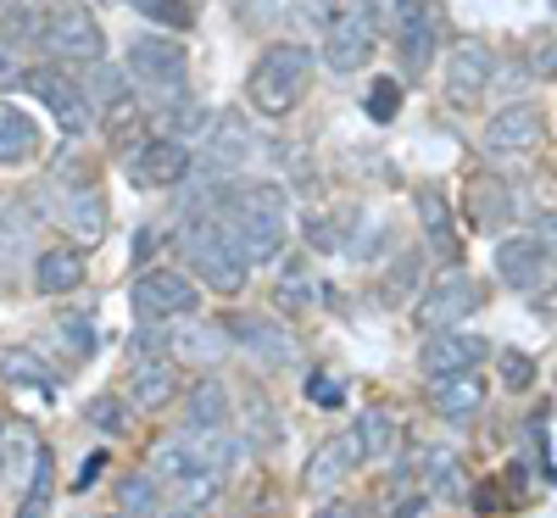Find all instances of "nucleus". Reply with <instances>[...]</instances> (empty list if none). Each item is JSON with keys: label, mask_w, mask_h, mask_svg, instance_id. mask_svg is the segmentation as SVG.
Instances as JSON below:
<instances>
[{"label": "nucleus", "mask_w": 557, "mask_h": 518, "mask_svg": "<svg viewBox=\"0 0 557 518\" xmlns=\"http://www.w3.org/2000/svg\"><path fill=\"white\" fill-rule=\"evenodd\" d=\"M212 207L228 223V234H235V246L246 251L251 268H262V262H273L278 251H285V240H290V201H285L278 184H268V178H235Z\"/></svg>", "instance_id": "obj_1"}, {"label": "nucleus", "mask_w": 557, "mask_h": 518, "mask_svg": "<svg viewBox=\"0 0 557 518\" xmlns=\"http://www.w3.org/2000/svg\"><path fill=\"white\" fill-rule=\"evenodd\" d=\"M178 251H184V268H196L201 291H212V296H240L246 291L251 262L235 246L228 223L218 218V207H196L190 218L178 223Z\"/></svg>", "instance_id": "obj_2"}, {"label": "nucleus", "mask_w": 557, "mask_h": 518, "mask_svg": "<svg viewBox=\"0 0 557 518\" xmlns=\"http://www.w3.org/2000/svg\"><path fill=\"white\" fill-rule=\"evenodd\" d=\"M312 89V45L301 39H273L257 57L251 78H246V101L262 118H290L301 107V96Z\"/></svg>", "instance_id": "obj_3"}, {"label": "nucleus", "mask_w": 557, "mask_h": 518, "mask_svg": "<svg viewBox=\"0 0 557 518\" xmlns=\"http://www.w3.org/2000/svg\"><path fill=\"white\" fill-rule=\"evenodd\" d=\"M123 67H128L134 84H146L162 107H184V101H190V96H184V73H190V57H184L178 39H168V34H139V39H128Z\"/></svg>", "instance_id": "obj_4"}, {"label": "nucleus", "mask_w": 557, "mask_h": 518, "mask_svg": "<svg viewBox=\"0 0 557 518\" xmlns=\"http://www.w3.org/2000/svg\"><path fill=\"white\" fill-rule=\"evenodd\" d=\"M39 45H45V57H57V62H78V67L107 62V34H101L96 12H89L84 0H57L45 28H39Z\"/></svg>", "instance_id": "obj_5"}, {"label": "nucleus", "mask_w": 557, "mask_h": 518, "mask_svg": "<svg viewBox=\"0 0 557 518\" xmlns=\"http://www.w3.org/2000/svg\"><path fill=\"white\" fill-rule=\"evenodd\" d=\"M128 307L139 323H178V318H190L201 307V285L184 268H146L134 279V291H128Z\"/></svg>", "instance_id": "obj_6"}, {"label": "nucleus", "mask_w": 557, "mask_h": 518, "mask_svg": "<svg viewBox=\"0 0 557 518\" xmlns=\"http://www.w3.org/2000/svg\"><path fill=\"white\" fill-rule=\"evenodd\" d=\"M23 84L34 89V101L62 123V134H67V139H84L89 128H96V101H89L84 78H67L62 67H28V78H23Z\"/></svg>", "instance_id": "obj_7"}, {"label": "nucleus", "mask_w": 557, "mask_h": 518, "mask_svg": "<svg viewBox=\"0 0 557 518\" xmlns=\"http://www.w3.org/2000/svg\"><path fill=\"white\" fill-rule=\"evenodd\" d=\"M318 51H323V67L341 73V78H346V73H362L368 62H374V51H380V23L368 17L362 7H346L330 28H323Z\"/></svg>", "instance_id": "obj_8"}, {"label": "nucleus", "mask_w": 557, "mask_h": 518, "mask_svg": "<svg viewBox=\"0 0 557 518\" xmlns=\"http://www.w3.org/2000/svg\"><path fill=\"white\" fill-rule=\"evenodd\" d=\"M480 307H485V285L469 279L462 268H451V273L435 279L424 296H418V323H424V335H430V329H457L462 318H474Z\"/></svg>", "instance_id": "obj_9"}, {"label": "nucleus", "mask_w": 557, "mask_h": 518, "mask_svg": "<svg viewBox=\"0 0 557 518\" xmlns=\"http://www.w3.org/2000/svg\"><path fill=\"white\" fill-rule=\"evenodd\" d=\"M228 323V335H235V346L268 368H290L301 357V341H296V329L290 323H278L268 312H235V318H223Z\"/></svg>", "instance_id": "obj_10"}, {"label": "nucleus", "mask_w": 557, "mask_h": 518, "mask_svg": "<svg viewBox=\"0 0 557 518\" xmlns=\"http://www.w3.org/2000/svg\"><path fill=\"white\" fill-rule=\"evenodd\" d=\"M552 262L557 257L535 240V234H502V246H496V279L519 296H541L552 285Z\"/></svg>", "instance_id": "obj_11"}, {"label": "nucleus", "mask_w": 557, "mask_h": 518, "mask_svg": "<svg viewBox=\"0 0 557 518\" xmlns=\"http://www.w3.org/2000/svg\"><path fill=\"white\" fill-rule=\"evenodd\" d=\"M190 162L196 157L178 134H157L128 157V178H134V190H178V184L190 178Z\"/></svg>", "instance_id": "obj_12"}, {"label": "nucleus", "mask_w": 557, "mask_h": 518, "mask_svg": "<svg viewBox=\"0 0 557 518\" xmlns=\"http://www.w3.org/2000/svg\"><path fill=\"white\" fill-rule=\"evenodd\" d=\"M496 78V51L485 39H457L446 57V101L451 107H480V96Z\"/></svg>", "instance_id": "obj_13"}, {"label": "nucleus", "mask_w": 557, "mask_h": 518, "mask_svg": "<svg viewBox=\"0 0 557 518\" xmlns=\"http://www.w3.org/2000/svg\"><path fill=\"white\" fill-rule=\"evenodd\" d=\"M480 357H491V346L469 329H430L424 346H418V368L430 373V380H451V373H474Z\"/></svg>", "instance_id": "obj_14"}, {"label": "nucleus", "mask_w": 557, "mask_h": 518, "mask_svg": "<svg viewBox=\"0 0 557 518\" xmlns=\"http://www.w3.org/2000/svg\"><path fill=\"white\" fill-rule=\"evenodd\" d=\"M391 34H396V51L407 62V73H424L435 45H441V17L430 0H396V17H391Z\"/></svg>", "instance_id": "obj_15"}, {"label": "nucleus", "mask_w": 557, "mask_h": 518, "mask_svg": "<svg viewBox=\"0 0 557 518\" xmlns=\"http://www.w3.org/2000/svg\"><path fill=\"white\" fill-rule=\"evenodd\" d=\"M228 346H235V335H228V323H212V318H178L168 329V351L178 362H190V368H218L228 357Z\"/></svg>", "instance_id": "obj_16"}, {"label": "nucleus", "mask_w": 557, "mask_h": 518, "mask_svg": "<svg viewBox=\"0 0 557 518\" xmlns=\"http://www.w3.org/2000/svg\"><path fill=\"white\" fill-rule=\"evenodd\" d=\"M462 218H469L474 234H502L513 223V190H507V178L496 173H469V190H462Z\"/></svg>", "instance_id": "obj_17"}, {"label": "nucleus", "mask_w": 557, "mask_h": 518, "mask_svg": "<svg viewBox=\"0 0 557 518\" xmlns=\"http://www.w3.org/2000/svg\"><path fill=\"white\" fill-rule=\"evenodd\" d=\"M541 134H546V118H541V107H524V101H513V107L491 112V123H485V134H480V146H485V151H496V157H519V151L541 146Z\"/></svg>", "instance_id": "obj_18"}, {"label": "nucleus", "mask_w": 557, "mask_h": 518, "mask_svg": "<svg viewBox=\"0 0 557 518\" xmlns=\"http://www.w3.org/2000/svg\"><path fill=\"white\" fill-rule=\"evenodd\" d=\"M357 462H362L357 435H330V441H318V446H312V457L301 462V491H312V496L341 491V485H346V474H351Z\"/></svg>", "instance_id": "obj_19"}, {"label": "nucleus", "mask_w": 557, "mask_h": 518, "mask_svg": "<svg viewBox=\"0 0 557 518\" xmlns=\"http://www.w3.org/2000/svg\"><path fill=\"white\" fill-rule=\"evenodd\" d=\"M57 223L73 234L78 246H96L107 234V201L96 184H62V207H57Z\"/></svg>", "instance_id": "obj_20"}, {"label": "nucleus", "mask_w": 557, "mask_h": 518, "mask_svg": "<svg viewBox=\"0 0 557 518\" xmlns=\"http://www.w3.org/2000/svg\"><path fill=\"white\" fill-rule=\"evenodd\" d=\"M28 285L34 296H67L84 285V257L78 246H51V251H39L34 268H28Z\"/></svg>", "instance_id": "obj_21"}, {"label": "nucleus", "mask_w": 557, "mask_h": 518, "mask_svg": "<svg viewBox=\"0 0 557 518\" xmlns=\"http://www.w3.org/2000/svg\"><path fill=\"white\" fill-rule=\"evenodd\" d=\"M173 396H178V373H173L168 357H146V362L128 368V402L139 412H162Z\"/></svg>", "instance_id": "obj_22"}, {"label": "nucleus", "mask_w": 557, "mask_h": 518, "mask_svg": "<svg viewBox=\"0 0 557 518\" xmlns=\"http://www.w3.org/2000/svg\"><path fill=\"white\" fill-rule=\"evenodd\" d=\"M351 435H357V452H362V462H380V457H396V441H401V423H396V412L391 407H362L357 412V423H351Z\"/></svg>", "instance_id": "obj_23"}, {"label": "nucleus", "mask_w": 557, "mask_h": 518, "mask_svg": "<svg viewBox=\"0 0 557 518\" xmlns=\"http://www.w3.org/2000/svg\"><path fill=\"white\" fill-rule=\"evenodd\" d=\"M435 412L451 418V423H469L485 412V380L480 373H451V380H435Z\"/></svg>", "instance_id": "obj_24"}, {"label": "nucleus", "mask_w": 557, "mask_h": 518, "mask_svg": "<svg viewBox=\"0 0 557 518\" xmlns=\"http://www.w3.org/2000/svg\"><path fill=\"white\" fill-rule=\"evenodd\" d=\"M412 207H418V223H424V240L446 257V262H457L462 257V240H457V223H451V207H446V196L441 190H418L412 196Z\"/></svg>", "instance_id": "obj_25"}, {"label": "nucleus", "mask_w": 557, "mask_h": 518, "mask_svg": "<svg viewBox=\"0 0 557 518\" xmlns=\"http://www.w3.org/2000/svg\"><path fill=\"white\" fill-rule=\"evenodd\" d=\"M228 418H235V407H228V391L218 380H201L190 391V402H184V430L190 435H212V430H228Z\"/></svg>", "instance_id": "obj_26"}, {"label": "nucleus", "mask_w": 557, "mask_h": 518, "mask_svg": "<svg viewBox=\"0 0 557 518\" xmlns=\"http://www.w3.org/2000/svg\"><path fill=\"white\" fill-rule=\"evenodd\" d=\"M34 151H39V123L23 107L0 101V168H23Z\"/></svg>", "instance_id": "obj_27"}, {"label": "nucleus", "mask_w": 557, "mask_h": 518, "mask_svg": "<svg viewBox=\"0 0 557 518\" xmlns=\"http://www.w3.org/2000/svg\"><path fill=\"white\" fill-rule=\"evenodd\" d=\"M424 496H435V502H462L469 496V474H462V462L446 446L424 452Z\"/></svg>", "instance_id": "obj_28"}, {"label": "nucleus", "mask_w": 557, "mask_h": 518, "mask_svg": "<svg viewBox=\"0 0 557 518\" xmlns=\"http://www.w3.org/2000/svg\"><path fill=\"white\" fill-rule=\"evenodd\" d=\"M39 452H45V441L28 430V423H17V418H7V480L23 491L28 480H34V468H39Z\"/></svg>", "instance_id": "obj_29"}, {"label": "nucleus", "mask_w": 557, "mask_h": 518, "mask_svg": "<svg viewBox=\"0 0 557 518\" xmlns=\"http://www.w3.org/2000/svg\"><path fill=\"white\" fill-rule=\"evenodd\" d=\"M117 507H123V518H162V513H168L162 480H157V474H128V480L117 485Z\"/></svg>", "instance_id": "obj_30"}, {"label": "nucleus", "mask_w": 557, "mask_h": 518, "mask_svg": "<svg viewBox=\"0 0 557 518\" xmlns=\"http://www.w3.org/2000/svg\"><path fill=\"white\" fill-rule=\"evenodd\" d=\"M0 380H12V385H34L39 396H57V373L45 368L34 351H17V346L0 351Z\"/></svg>", "instance_id": "obj_31"}, {"label": "nucleus", "mask_w": 557, "mask_h": 518, "mask_svg": "<svg viewBox=\"0 0 557 518\" xmlns=\"http://www.w3.org/2000/svg\"><path fill=\"white\" fill-rule=\"evenodd\" d=\"M51 496H57V457H51V446H45V452H39V468H34V480L23 485L17 518H45V513H51Z\"/></svg>", "instance_id": "obj_32"}, {"label": "nucleus", "mask_w": 557, "mask_h": 518, "mask_svg": "<svg viewBox=\"0 0 557 518\" xmlns=\"http://www.w3.org/2000/svg\"><path fill=\"white\" fill-rule=\"evenodd\" d=\"M84 89H89V101H96V112H112V107L134 101V89H128L123 67H112V62H96V67H89Z\"/></svg>", "instance_id": "obj_33"}, {"label": "nucleus", "mask_w": 557, "mask_h": 518, "mask_svg": "<svg viewBox=\"0 0 557 518\" xmlns=\"http://www.w3.org/2000/svg\"><path fill=\"white\" fill-rule=\"evenodd\" d=\"M128 7H134L139 17H146V23L168 28V34L196 28V7H190V0H128Z\"/></svg>", "instance_id": "obj_34"}, {"label": "nucleus", "mask_w": 557, "mask_h": 518, "mask_svg": "<svg viewBox=\"0 0 557 518\" xmlns=\"http://www.w3.org/2000/svg\"><path fill=\"white\" fill-rule=\"evenodd\" d=\"M273 307H278V312H307V307H312V273H307V262H301V257H296L285 273H278Z\"/></svg>", "instance_id": "obj_35"}, {"label": "nucleus", "mask_w": 557, "mask_h": 518, "mask_svg": "<svg viewBox=\"0 0 557 518\" xmlns=\"http://www.w3.org/2000/svg\"><path fill=\"white\" fill-rule=\"evenodd\" d=\"M28 229H34V212L23 201H7L0 196V251L7 257H23L28 251Z\"/></svg>", "instance_id": "obj_36"}, {"label": "nucleus", "mask_w": 557, "mask_h": 518, "mask_svg": "<svg viewBox=\"0 0 557 518\" xmlns=\"http://www.w3.org/2000/svg\"><path fill=\"white\" fill-rule=\"evenodd\" d=\"M418 285H424V251H401V257H396V268L385 273V301H391V307H401Z\"/></svg>", "instance_id": "obj_37"}, {"label": "nucleus", "mask_w": 557, "mask_h": 518, "mask_svg": "<svg viewBox=\"0 0 557 518\" xmlns=\"http://www.w3.org/2000/svg\"><path fill=\"white\" fill-rule=\"evenodd\" d=\"M362 112L374 118L380 128L396 123V112H401V84H396V78H374V84H368V96H362Z\"/></svg>", "instance_id": "obj_38"}, {"label": "nucleus", "mask_w": 557, "mask_h": 518, "mask_svg": "<svg viewBox=\"0 0 557 518\" xmlns=\"http://www.w3.org/2000/svg\"><path fill=\"white\" fill-rule=\"evenodd\" d=\"M307 402H312V407H323V412H335V407H346V385L335 380V373L312 368V373H307Z\"/></svg>", "instance_id": "obj_39"}, {"label": "nucleus", "mask_w": 557, "mask_h": 518, "mask_svg": "<svg viewBox=\"0 0 557 518\" xmlns=\"http://www.w3.org/2000/svg\"><path fill=\"white\" fill-rule=\"evenodd\" d=\"M84 418L96 423V430H107V435H123V430H128V407H123L117 396H96V402L84 407Z\"/></svg>", "instance_id": "obj_40"}, {"label": "nucleus", "mask_w": 557, "mask_h": 518, "mask_svg": "<svg viewBox=\"0 0 557 518\" xmlns=\"http://www.w3.org/2000/svg\"><path fill=\"white\" fill-rule=\"evenodd\" d=\"M524 67H530L535 78H557V39H552V34H535V39L524 45Z\"/></svg>", "instance_id": "obj_41"}, {"label": "nucleus", "mask_w": 557, "mask_h": 518, "mask_svg": "<svg viewBox=\"0 0 557 518\" xmlns=\"http://www.w3.org/2000/svg\"><path fill=\"white\" fill-rule=\"evenodd\" d=\"M496 368H502V385H507V391H530V385H535V362H530L524 351H502Z\"/></svg>", "instance_id": "obj_42"}, {"label": "nucleus", "mask_w": 557, "mask_h": 518, "mask_svg": "<svg viewBox=\"0 0 557 518\" xmlns=\"http://www.w3.org/2000/svg\"><path fill=\"white\" fill-rule=\"evenodd\" d=\"M128 357H134V362H146V357H168V329L157 335V323H139L134 335H128Z\"/></svg>", "instance_id": "obj_43"}, {"label": "nucleus", "mask_w": 557, "mask_h": 518, "mask_svg": "<svg viewBox=\"0 0 557 518\" xmlns=\"http://www.w3.org/2000/svg\"><path fill=\"white\" fill-rule=\"evenodd\" d=\"M57 335L73 346V357H78V362H84L89 351H96V329H89V318H73V312H67V318L57 323Z\"/></svg>", "instance_id": "obj_44"}, {"label": "nucleus", "mask_w": 557, "mask_h": 518, "mask_svg": "<svg viewBox=\"0 0 557 518\" xmlns=\"http://www.w3.org/2000/svg\"><path fill=\"white\" fill-rule=\"evenodd\" d=\"M228 7H235V17L246 28H273L278 23V0H228Z\"/></svg>", "instance_id": "obj_45"}, {"label": "nucleus", "mask_w": 557, "mask_h": 518, "mask_svg": "<svg viewBox=\"0 0 557 518\" xmlns=\"http://www.w3.org/2000/svg\"><path fill=\"white\" fill-rule=\"evenodd\" d=\"M290 7H296L312 28H330V23L341 17V0H290Z\"/></svg>", "instance_id": "obj_46"}, {"label": "nucleus", "mask_w": 557, "mask_h": 518, "mask_svg": "<svg viewBox=\"0 0 557 518\" xmlns=\"http://www.w3.org/2000/svg\"><path fill=\"white\" fill-rule=\"evenodd\" d=\"M251 435H257V446H268V441H278V418L268 412V402H262V396L251 402Z\"/></svg>", "instance_id": "obj_47"}, {"label": "nucleus", "mask_w": 557, "mask_h": 518, "mask_svg": "<svg viewBox=\"0 0 557 518\" xmlns=\"http://www.w3.org/2000/svg\"><path fill=\"white\" fill-rule=\"evenodd\" d=\"M23 78H28V67L17 62V45L0 39V89H7V84H23Z\"/></svg>", "instance_id": "obj_48"}, {"label": "nucleus", "mask_w": 557, "mask_h": 518, "mask_svg": "<svg viewBox=\"0 0 557 518\" xmlns=\"http://www.w3.org/2000/svg\"><path fill=\"white\" fill-rule=\"evenodd\" d=\"M157 240H162V223H146L134 234V262L139 268H151V251H157Z\"/></svg>", "instance_id": "obj_49"}, {"label": "nucleus", "mask_w": 557, "mask_h": 518, "mask_svg": "<svg viewBox=\"0 0 557 518\" xmlns=\"http://www.w3.org/2000/svg\"><path fill=\"white\" fill-rule=\"evenodd\" d=\"M530 234H535V240H541V246H546V251L557 257V212H546V218H541V223H535Z\"/></svg>", "instance_id": "obj_50"}, {"label": "nucleus", "mask_w": 557, "mask_h": 518, "mask_svg": "<svg viewBox=\"0 0 557 518\" xmlns=\"http://www.w3.org/2000/svg\"><path fill=\"white\" fill-rule=\"evenodd\" d=\"M312 518H362V513H357L351 502H323V507H318Z\"/></svg>", "instance_id": "obj_51"}, {"label": "nucleus", "mask_w": 557, "mask_h": 518, "mask_svg": "<svg viewBox=\"0 0 557 518\" xmlns=\"http://www.w3.org/2000/svg\"><path fill=\"white\" fill-rule=\"evenodd\" d=\"M101 462H107V457H101V452H96V457H89V462H84V474H78V491H84V485H89V480H96V474H101Z\"/></svg>", "instance_id": "obj_52"}, {"label": "nucleus", "mask_w": 557, "mask_h": 518, "mask_svg": "<svg viewBox=\"0 0 557 518\" xmlns=\"http://www.w3.org/2000/svg\"><path fill=\"white\" fill-rule=\"evenodd\" d=\"M0 480H7V418H0Z\"/></svg>", "instance_id": "obj_53"}, {"label": "nucleus", "mask_w": 557, "mask_h": 518, "mask_svg": "<svg viewBox=\"0 0 557 518\" xmlns=\"http://www.w3.org/2000/svg\"><path fill=\"white\" fill-rule=\"evenodd\" d=\"M162 518H196V513H184V507H168V513H162Z\"/></svg>", "instance_id": "obj_54"}, {"label": "nucleus", "mask_w": 557, "mask_h": 518, "mask_svg": "<svg viewBox=\"0 0 557 518\" xmlns=\"http://www.w3.org/2000/svg\"><path fill=\"white\" fill-rule=\"evenodd\" d=\"M7 7H12V0H0V17H7Z\"/></svg>", "instance_id": "obj_55"}, {"label": "nucleus", "mask_w": 557, "mask_h": 518, "mask_svg": "<svg viewBox=\"0 0 557 518\" xmlns=\"http://www.w3.org/2000/svg\"><path fill=\"white\" fill-rule=\"evenodd\" d=\"M546 7H552V12H557V0H546Z\"/></svg>", "instance_id": "obj_56"}, {"label": "nucleus", "mask_w": 557, "mask_h": 518, "mask_svg": "<svg viewBox=\"0 0 557 518\" xmlns=\"http://www.w3.org/2000/svg\"><path fill=\"white\" fill-rule=\"evenodd\" d=\"M73 518H89V513H73Z\"/></svg>", "instance_id": "obj_57"}]
</instances>
